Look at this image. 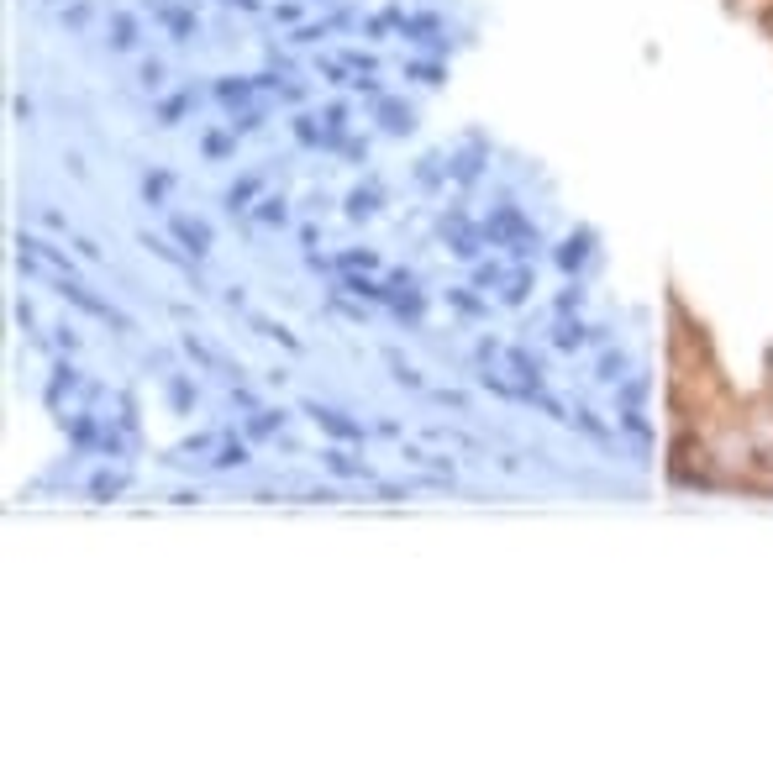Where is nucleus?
I'll return each mask as SVG.
<instances>
[{
	"label": "nucleus",
	"mask_w": 773,
	"mask_h": 773,
	"mask_svg": "<svg viewBox=\"0 0 773 773\" xmlns=\"http://www.w3.org/2000/svg\"><path fill=\"white\" fill-rule=\"evenodd\" d=\"M495 284H505V269H500V263H479V269H474V290H495Z\"/></svg>",
	"instance_id": "40"
},
{
	"label": "nucleus",
	"mask_w": 773,
	"mask_h": 773,
	"mask_svg": "<svg viewBox=\"0 0 773 773\" xmlns=\"http://www.w3.org/2000/svg\"><path fill=\"white\" fill-rule=\"evenodd\" d=\"M53 295H58V300H69L79 316H95V321H106V327H116V337H132V332H137V321H132V316H121L106 295H95L90 284H79V279H53Z\"/></svg>",
	"instance_id": "2"
},
{
	"label": "nucleus",
	"mask_w": 773,
	"mask_h": 773,
	"mask_svg": "<svg viewBox=\"0 0 773 773\" xmlns=\"http://www.w3.org/2000/svg\"><path fill=\"white\" fill-rule=\"evenodd\" d=\"M553 342H558V348H563V353H574V348H579V342H584V332L574 327V321H568V327H558V332H553Z\"/></svg>",
	"instance_id": "43"
},
{
	"label": "nucleus",
	"mask_w": 773,
	"mask_h": 773,
	"mask_svg": "<svg viewBox=\"0 0 773 773\" xmlns=\"http://www.w3.org/2000/svg\"><path fill=\"white\" fill-rule=\"evenodd\" d=\"M321 469H327L332 479H363V484H374V469L363 458L348 453V442H332V447H321Z\"/></svg>",
	"instance_id": "9"
},
{
	"label": "nucleus",
	"mask_w": 773,
	"mask_h": 773,
	"mask_svg": "<svg viewBox=\"0 0 773 773\" xmlns=\"http://www.w3.org/2000/svg\"><path fill=\"white\" fill-rule=\"evenodd\" d=\"M211 95L221 100V106H227V111H242V106H253V100H258V79H216V85H211Z\"/></svg>",
	"instance_id": "17"
},
{
	"label": "nucleus",
	"mask_w": 773,
	"mask_h": 773,
	"mask_svg": "<svg viewBox=\"0 0 773 773\" xmlns=\"http://www.w3.org/2000/svg\"><path fill=\"white\" fill-rule=\"evenodd\" d=\"M284 421H290V416H284L279 405H274V411H263V405H258V411L248 416V426H242V437H248V442H269V437L284 432Z\"/></svg>",
	"instance_id": "20"
},
{
	"label": "nucleus",
	"mask_w": 773,
	"mask_h": 773,
	"mask_svg": "<svg viewBox=\"0 0 773 773\" xmlns=\"http://www.w3.org/2000/svg\"><path fill=\"white\" fill-rule=\"evenodd\" d=\"M426 442H432V447H463V453H479V442L469 432H453V426H426Z\"/></svg>",
	"instance_id": "34"
},
{
	"label": "nucleus",
	"mask_w": 773,
	"mask_h": 773,
	"mask_svg": "<svg viewBox=\"0 0 773 773\" xmlns=\"http://www.w3.org/2000/svg\"><path fill=\"white\" fill-rule=\"evenodd\" d=\"M374 121H379L384 137H411V132H416V111L405 106V100H395V95H379Z\"/></svg>",
	"instance_id": "11"
},
{
	"label": "nucleus",
	"mask_w": 773,
	"mask_h": 773,
	"mask_svg": "<svg viewBox=\"0 0 773 773\" xmlns=\"http://www.w3.org/2000/svg\"><path fill=\"white\" fill-rule=\"evenodd\" d=\"M390 358V379L400 384V390H411V395H426V379H421V369H411V363H405L400 353H384Z\"/></svg>",
	"instance_id": "31"
},
{
	"label": "nucleus",
	"mask_w": 773,
	"mask_h": 773,
	"mask_svg": "<svg viewBox=\"0 0 773 773\" xmlns=\"http://www.w3.org/2000/svg\"><path fill=\"white\" fill-rule=\"evenodd\" d=\"M505 305H521L526 295H532V269H516V274H505Z\"/></svg>",
	"instance_id": "39"
},
{
	"label": "nucleus",
	"mask_w": 773,
	"mask_h": 773,
	"mask_svg": "<svg viewBox=\"0 0 773 773\" xmlns=\"http://www.w3.org/2000/svg\"><path fill=\"white\" fill-rule=\"evenodd\" d=\"M258 200H263V179H258V174H242L237 185L221 195V206H227V211H253Z\"/></svg>",
	"instance_id": "21"
},
{
	"label": "nucleus",
	"mask_w": 773,
	"mask_h": 773,
	"mask_svg": "<svg viewBox=\"0 0 773 773\" xmlns=\"http://www.w3.org/2000/svg\"><path fill=\"white\" fill-rule=\"evenodd\" d=\"M426 395H432L437 405H447V411H469V395L463 390H426Z\"/></svg>",
	"instance_id": "42"
},
{
	"label": "nucleus",
	"mask_w": 773,
	"mask_h": 773,
	"mask_svg": "<svg viewBox=\"0 0 773 773\" xmlns=\"http://www.w3.org/2000/svg\"><path fill=\"white\" fill-rule=\"evenodd\" d=\"M400 37L405 43H421V48H442L447 37H442V16H432V11H405V22H400Z\"/></svg>",
	"instance_id": "15"
},
{
	"label": "nucleus",
	"mask_w": 773,
	"mask_h": 773,
	"mask_svg": "<svg viewBox=\"0 0 773 773\" xmlns=\"http://www.w3.org/2000/svg\"><path fill=\"white\" fill-rule=\"evenodd\" d=\"M405 463H416V469L437 474V479H453V474H458V463L442 458V453H432V447H405Z\"/></svg>",
	"instance_id": "24"
},
{
	"label": "nucleus",
	"mask_w": 773,
	"mask_h": 773,
	"mask_svg": "<svg viewBox=\"0 0 773 773\" xmlns=\"http://www.w3.org/2000/svg\"><path fill=\"white\" fill-rule=\"evenodd\" d=\"M85 390H90V379L74 369V363H64L58 358V369H53V379H48V390H43V400H48V411L58 416L69 400H85Z\"/></svg>",
	"instance_id": "7"
},
{
	"label": "nucleus",
	"mask_w": 773,
	"mask_h": 773,
	"mask_svg": "<svg viewBox=\"0 0 773 773\" xmlns=\"http://www.w3.org/2000/svg\"><path fill=\"white\" fill-rule=\"evenodd\" d=\"M221 300H227V305H237V311H248V295H242L237 284H232V290H221Z\"/></svg>",
	"instance_id": "49"
},
{
	"label": "nucleus",
	"mask_w": 773,
	"mask_h": 773,
	"mask_svg": "<svg viewBox=\"0 0 773 773\" xmlns=\"http://www.w3.org/2000/svg\"><path fill=\"white\" fill-rule=\"evenodd\" d=\"M248 463H253V447H248V437H232V432H221L216 453L206 458V469H211V474H232V469H248Z\"/></svg>",
	"instance_id": "12"
},
{
	"label": "nucleus",
	"mask_w": 773,
	"mask_h": 773,
	"mask_svg": "<svg viewBox=\"0 0 773 773\" xmlns=\"http://www.w3.org/2000/svg\"><path fill=\"white\" fill-rule=\"evenodd\" d=\"M179 353H185V358L195 363V369L221 374V379H232V384H237V363H232V358H221V353L211 348V342L200 337V332H185V337H179Z\"/></svg>",
	"instance_id": "8"
},
{
	"label": "nucleus",
	"mask_w": 773,
	"mask_h": 773,
	"mask_svg": "<svg viewBox=\"0 0 773 773\" xmlns=\"http://www.w3.org/2000/svg\"><path fill=\"white\" fill-rule=\"evenodd\" d=\"M300 416H311L332 442H348V447H358L363 437H369V426H363V421H353L348 411H337V405H321V400H305V405H300Z\"/></svg>",
	"instance_id": "5"
},
{
	"label": "nucleus",
	"mask_w": 773,
	"mask_h": 773,
	"mask_svg": "<svg viewBox=\"0 0 773 773\" xmlns=\"http://www.w3.org/2000/svg\"><path fill=\"white\" fill-rule=\"evenodd\" d=\"M53 348L58 353H79V332L74 327H53Z\"/></svg>",
	"instance_id": "44"
},
{
	"label": "nucleus",
	"mask_w": 773,
	"mask_h": 773,
	"mask_svg": "<svg viewBox=\"0 0 773 773\" xmlns=\"http://www.w3.org/2000/svg\"><path fill=\"white\" fill-rule=\"evenodd\" d=\"M142 11L153 16L158 27H164L169 43H195V32H200V16L185 6V0H142Z\"/></svg>",
	"instance_id": "4"
},
{
	"label": "nucleus",
	"mask_w": 773,
	"mask_h": 773,
	"mask_svg": "<svg viewBox=\"0 0 773 773\" xmlns=\"http://www.w3.org/2000/svg\"><path fill=\"white\" fill-rule=\"evenodd\" d=\"M169 237L185 248L190 258H211L216 248V232H211V221H200V216H185V211H174L169 216Z\"/></svg>",
	"instance_id": "6"
},
{
	"label": "nucleus",
	"mask_w": 773,
	"mask_h": 773,
	"mask_svg": "<svg viewBox=\"0 0 773 773\" xmlns=\"http://www.w3.org/2000/svg\"><path fill=\"white\" fill-rule=\"evenodd\" d=\"M85 22H90V0H74L64 11V27H85Z\"/></svg>",
	"instance_id": "45"
},
{
	"label": "nucleus",
	"mask_w": 773,
	"mask_h": 773,
	"mask_svg": "<svg viewBox=\"0 0 773 773\" xmlns=\"http://www.w3.org/2000/svg\"><path fill=\"white\" fill-rule=\"evenodd\" d=\"M106 48L111 53H137L142 48V22L132 11H111V22H106Z\"/></svg>",
	"instance_id": "13"
},
{
	"label": "nucleus",
	"mask_w": 773,
	"mask_h": 773,
	"mask_svg": "<svg viewBox=\"0 0 773 773\" xmlns=\"http://www.w3.org/2000/svg\"><path fill=\"white\" fill-rule=\"evenodd\" d=\"M332 311H337V316H348V321H363V305L342 300V295H332Z\"/></svg>",
	"instance_id": "47"
},
{
	"label": "nucleus",
	"mask_w": 773,
	"mask_h": 773,
	"mask_svg": "<svg viewBox=\"0 0 773 773\" xmlns=\"http://www.w3.org/2000/svg\"><path fill=\"white\" fill-rule=\"evenodd\" d=\"M74 253H79V258H85V263H100V248H95V242H90V237H74Z\"/></svg>",
	"instance_id": "48"
},
{
	"label": "nucleus",
	"mask_w": 773,
	"mask_h": 773,
	"mask_svg": "<svg viewBox=\"0 0 773 773\" xmlns=\"http://www.w3.org/2000/svg\"><path fill=\"white\" fill-rule=\"evenodd\" d=\"M447 305H453L458 316H474V321H484V311H490V300L474 295V284H458V290H447Z\"/></svg>",
	"instance_id": "27"
},
{
	"label": "nucleus",
	"mask_w": 773,
	"mask_h": 773,
	"mask_svg": "<svg viewBox=\"0 0 773 773\" xmlns=\"http://www.w3.org/2000/svg\"><path fill=\"white\" fill-rule=\"evenodd\" d=\"M137 85L148 90V95H158V90L169 85V69L158 64V58H142V64H137Z\"/></svg>",
	"instance_id": "36"
},
{
	"label": "nucleus",
	"mask_w": 773,
	"mask_h": 773,
	"mask_svg": "<svg viewBox=\"0 0 773 773\" xmlns=\"http://www.w3.org/2000/svg\"><path fill=\"white\" fill-rule=\"evenodd\" d=\"M558 263H563V269H579V263H584V237L563 242V248H558Z\"/></svg>",
	"instance_id": "41"
},
{
	"label": "nucleus",
	"mask_w": 773,
	"mask_h": 773,
	"mask_svg": "<svg viewBox=\"0 0 773 773\" xmlns=\"http://www.w3.org/2000/svg\"><path fill=\"white\" fill-rule=\"evenodd\" d=\"M253 221H258V227H290V200H284V195H263L258 200V206H253Z\"/></svg>",
	"instance_id": "25"
},
{
	"label": "nucleus",
	"mask_w": 773,
	"mask_h": 773,
	"mask_svg": "<svg viewBox=\"0 0 773 773\" xmlns=\"http://www.w3.org/2000/svg\"><path fill=\"white\" fill-rule=\"evenodd\" d=\"M400 22H405V11H400V6H390V11H379V16H369V22H363V37H374V43H384L390 32H400Z\"/></svg>",
	"instance_id": "33"
},
{
	"label": "nucleus",
	"mask_w": 773,
	"mask_h": 773,
	"mask_svg": "<svg viewBox=\"0 0 773 773\" xmlns=\"http://www.w3.org/2000/svg\"><path fill=\"white\" fill-rule=\"evenodd\" d=\"M290 132H295L300 148H327V153H337V142H342V137L327 127V116H321V111H316V116H311V111H300V116L290 121Z\"/></svg>",
	"instance_id": "10"
},
{
	"label": "nucleus",
	"mask_w": 773,
	"mask_h": 773,
	"mask_svg": "<svg viewBox=\"0 0 773 773\" xmlns=\"http://www.w3.org/2000/svg\"><path fill=\"white\" fill-rule=\"evenodd\" d=\"M164 395H169V405H174L179 416H190L195 405H200V390H195L185 374H164Z\"/></svg>",
	"instance_id": "23"
},
{
	"label": "nucleus",
	"mask_w": 773,
	"mask_h": 773,
	"mask_svg": "<svg viewBox=\"0 0 773 773\" xmlns=\"http://www.w3.org/2000/svg\"><path fill=\"white\" fill-rule=\"evenodd\" d=\"M195 111V90H179V95H169L164 106H158V127H179Z\"/></svg>",
	"instance_id": "30"
},
{
	"label": "nucleus",
	"mask_w": 773,
	"mask_h": 773,
	"mask_svg": "<svg viewBox=\"0 0 773 773\" xmlns=\"http://www.w3.org/2000/svg\"><path fill=\"white\" fill-rule=\"evenodd\" d=\"M342 290H348V295H358V300L390 305V284H379V279H369V274H348V279H342Z\"/></svg>",
	"instance_id": "28"
},
{
	"label": "nucleus",
	"mask_w": 773,
	"mask_h": 773,
	"mask_svg": "<svg viewBox=\"0 0 773 773\" xmlns=\"http://www.w3.org/2000/svg\"><path fill=\"white\" fill-rule=\"evenodd\" d=\"M16 269H22L27 279H79L74 274V258L64 253V248H53V242H43V237H32V232H22L16 237Z\"/></svg>",
	"instance_id": "1"
},
{
	"label": "nucleus",
	"mask_w": 773,
	"mask_h": 773,
	"mask_svg": "<svg viewBox=\"0 0 773 773\" xmlns=\"http://www.w3.org/2000/svg\"><path fill=\"white\" fill-rule=\"evenodd\" d=\"M43 221H48L53 232H69V216H58V211H43Z\"/></svg>",
	"instance_id": "50"
},
{
	"label": "nucleus",
	"mask_w": 773,
	"mask_h": 773,
	"mask_svg": "<svg viewBox=\"0 0 773 773\" xmlns=\"http://www.w3.org/2000/svg\"><path fill=\"white\" fill-rule=\"evenodd\" d=\"M248 316V327L258 332V337H269V342H279V348H290V353H300V337L295 332H284L279 321H269V316H258V311H242Z\"/></svg>",
	"instance_id": "26"
},
{
	"label": "nucleus",
	"mask_w": 773,
	"mask_h": 773,
	"mask_svg": "<svg viewBox=\"0 0 773 773\" xmlns=\"http://www.w3.org/2000/svg\"><path fill=\"white\" fill-rule=\"evenodd\" d=\"M127 490H132V474H127V469H100V474H90V484H85L90 500H116V495H127Z\"/></svg>",
	"instance_id": "19"
},
{
	"label": "nucleus",
	"mask_w": 773,
	"mask_h": 773,
	"mask_svg": "<svg viewBox=\"0 0 773 773\" xmlns=\"http://www.w3.org/2000/svg\"><path fill=\"white\" fill-rule=\"evenodd\" d=\"M379 211H384V185H374V179L369 185H353L348 200H342V216L348 221H374Z\"/></svg>",
	"instance_id": "14"
},
{
	"label": "nucleus",
	"mask_w": 773,
	"mask_h": 773,
	"mask_svg": "<svg viewBox=\"0 0 773 773\" xmlns=\"http://www.w3.org/2000/svg\"><path fill=\"white\" fill-rule=\"evenodd\" d=\"M500 363L516 374V384H526V390H542V379H547V374H542V363H537L532 353H526V348H505V353H500Z\"/></svg>",
	"instance_id": "18"
},
{
	"label": "nucleus",
	"mask_w": 773,
	"mask_h": 773,
	"mask_svg": "<svg viewBox=\"0 0 773 773\" xmlns=\"http://www.w3.org/2000/svg\"><path fill=\"white\" fill-rule=\"evenodd\" d=\"M337 269L342 274H374L379 269V253L374 248H348V253H337Z\"/></svg>",
	"instance_id": "32"
},
{
	"label": "nucleus",
	"mask_w": 773,
	"mask_h": 773,
	"mask_svg": "<svg viewBox=\"0 0 773 773\" xmlns=\"http://www.w3.org/2000/svg\"><path fill=\"white\" fill-rule=\"evenodd\" d=\"M763 27H768V32H773V11H768V16H763Z\"/></svg>",
	"instance_id": "52"
},
{
	"label": "nucleus",
	"mask_w": 773,
	"mask_h": 773,
	"mask_svg": "<svg viewBox=\"0 0 773 773\" xmlns=\"http://www.w3.org/2000/svg\"><path fill=\"white\" fill-rule=\"evenodd\" d=\"M263 121H269V106H263V100H253V106L232 111V121H227V127H232L237 137H253V132H263Z\"/></svg>",
	"instance_id": "29"
},
{
	"label": "nucleus",
	"mask_w": 773,
	"mask_h": 773,
	"mask_svg": "<svg viewBox=\"0 0 773 773\" xmlns=\"http://www.w3.org/2000/svg\"><path fill=\"white\" fill-rule=\"evenodd\" d=\"M169 190H174V174H164V169L142 174V200H148V206H164Z\"/></svg>",
	"instance_id": "35"
},
{
	"label": "nucleus",
	"mask_w": 773,
	"mask_h": 773,
	"mask_svg": "<svg viewBox=\"0 0 773 773\" xmlns=\"http://www.w3.org/2000/svg\"><path fill=\"white\" fill-rule=\"evenodd\" d=\"M237 148V132L232 127H216V132H206V142H200V153L206 158H227Z\"/></svg>",
	"instance_id": "38"
},
{
	"label": "nucleus",
	"mask_w": 773,
	"mask_h": 773,
	"mask_svg": "<svg viewBox=\"0 0 773 773\" xmlns=\"http://www.w3.org/2000/svg\"><path fill=\"white\" fill-rule=\"evenodd\" d=\"M216 442H221V432H195V437H185V442L169 447V463H179V469L200 463V469H206V458L216 453Z\"/></svg>",
	"instance_id": "16"
},
{
	"label": "nucleus",
	"mask_w": 773,
	"mask_h": 773,
	"mask_svg": "<svg viewBox=\"0 0 773 773\" xmlns=\"http://www.w3.org/2000/svg\"><path fill=\"white\" fill-rule=\"evenodd\" d=\"M232 405L253 416V411H258V395H253V390H242V384H232Z\"/></svg>",
	"instance_id": "46"
},
{
	"label": "nucleus",
	"mask_w": 773,
	"mask_h": 773,
	"mask_svg": "<svg viewBox=\"0 0 773 773\" xmlns=\"http://www.w3.org/2000/svg\"><path fill=\"white\" fill-rule=\"evenodd\" d=\"M169 500H174V505H200V495H195V490H174Z\"/></svg>",
	"instance_id": "51"
},
{
	"label": "nucleus",
	"mask_w": 773,
	"mask_h": 773,
	"mask_svg": "<svg viewBox=\"0 0 773 773\" xmlns=\"http://www.w3.org/2000/svg\"><path fill=\"white\" fill-rule=\"evenodd\" d=\"M405 79H411V85H421V90H437L442 79H447V69H442V64H421V58H416V64H405Z\"/></svg>",
	"instance_id": "37"
},
{
	"label": "nucleus",
	"mask_w": 773,
	"mask_h": 773,
	"mask_svg": "<svg viewBox=\"0 0 773 773\" xmlns=\"http://www.w3.org/2000/svg\"><path fill=\"white\" fill-rule=\"evenodd\" d=\"M479 227H484V237H490V248H505L511 258H521V253H532V248H537L532 221H526L516 206H495L490 216H479Z\"/></svg>",
	"instance_id": "3"
},
{
	"label": "nucleus",
	"mask_w": 773,
	"mask_h": 773,
	"mask_svg": "<svg viewBox=\"0 0 773 773\" xmlns=\"http://www.w3.org/2000/svg\"><path fill=\"white\" fill-rule=\"evenodd\" d=\"M311 6H337V0H311Z\"/></svg>",
	"instance_id": "53"
},
{
	"label": "nucleus",
	"mask_w": 773,
	"mask_h": 773,
	"mask_svg": "<svg viewBox=\"0 0 773 773\" xmlns=\"http://www.w3.org/2000/svg\"><path fill=\"white\" fill-rule=\"evenodd\" d=\"M479 174H484V153L479 148H463V153L447 158V179H453V185H474Z\"/></svg>",
	"instance_id": "22"
}]
</instances>
